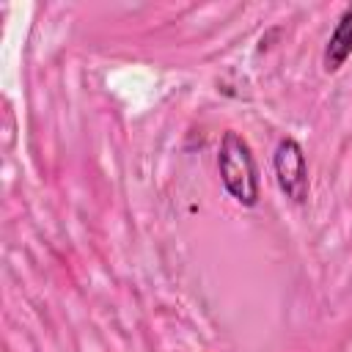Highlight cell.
<instances>
[{
    "instance_id": "1",
    "label": "cell",
    "mask_w": 352,
    "mask_h": 352,
    "mask_svg": "<svg viewBox=\"0 0 352 352\" xmlns=\"http://www.w3.org/2000/svg\"><path fill=\"white\" fill-rule=\"evenodd\" d=\"M217 170L223 179V187L228 190V195L242 204V206H256L258 195H261V182H258V168H256V157L250 143L228 129L220 140L217 148Z\"/></svg>"
},
{
    "instance_id": "3",
    "label": "cell",
    "mask_w": 352,
    "mask_h": 352,
    "mask_svg": "<svg viewBox=\"0 0 352 352\" xmlns=\"http://www.w3.org/2000/svg\"><path fill=\"white\" fill-rule=\"evenodd\" d=\"M352 55V3L344 8V14L338 16L330 38H327V47H324V72H338Z\"/></svg>"
},
{
    "instance_id": "2",
    "label": "cell",
    "mask_w": 352,
    "mask_h": 352,
    "mask_svg": "<svg viewBox=\"0 0 352 352\" xmlns=\"http://www.w3.org/2000/svg\"><path fill=\"white\" fill-rule=\"evenodd\" d=\"M272 168H275V182H278L280 192L294 204H305V198H308V162H305L302 146L294 138H283L275 146Z\"/></svg>"
}]
</instances>
